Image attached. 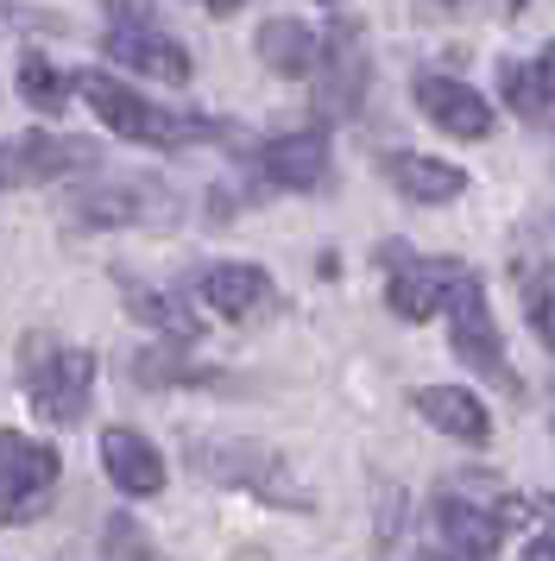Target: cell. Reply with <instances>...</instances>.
Segmentation results:
<instances>
[{
	"label": "cell",
	"mask_w": 555,
	"mask_h": 561,
	"mask_svg": "<svg viewBox=\"0 0 555 561\" xmlns=\"http://www.w3.org/2000/svg\"><path fill=\"white\" fill-rule=\"evenodd\" d=\"M82 102L101 114V127L121 133V139H139V146H190V139H208L215 121H190V114H165V107L139 102L126 82L114 77H82Z\"/></svg>",
	"instance_id": "cell-1"
},
{
	"label": "cell",
	"mask_w": 555,
	"mask_h": 561,
	"mask_svg": "<svg viewBox=\"0 0 555 561\" xmlns=\"http://www.w3.org/2000/svg\"><path fill=\"white\" fill-rule=\"evenodd\" d=\"M449 309H454V354L474 366L479 379H492L499 391H518V373L505 366V341H499V322L486 309V284L461 265V278L449 290Z\"/></svg>",
	"instance_id": "cell-2"
},
{
	"label": "cell",
	"mask_w": 555,
	"mask_h": 561,
	"mask_svg": "<svg viewBox=\"0 0 555 561\" xmlns=\"http://www.w3.org/2000/svg\"><path fill=\"white\" fill-rule=\"evenodd\" d=\"M57 448L25 442V435H0V524H32L57 492Z\"/></svg>",
	"instance_id": "cell-3"
},
{
	"label": "cell",
	"mask_w": 555,
	"mask_h": 561,
	"mask_svg": "<svg viewBox=\"0 0 555 561\" xmlns=\"http://www.w3.org/2000/svg\"><path fill=\"white\" fill-rule=\"evenodd\" d=\"M82 164H101V146L64 139V133H13V139H0V190L50 183L64 171H82Z\"/></svg>",
	"instance_id": "cell-4"
},
{
	"label": "cell",
	"mask_w": 555,
	"mask_h": 561,
	"mask_svg": "<svg viewBox=\"0 0 555 561\" xmlns=\"http://www.w3.org/2000/svg\"><path fill=\"white\" fill-rule=\"evenodd\" d=\"M89 391H95V359L82 354V347H64V354H50L32 373V404L57 430H70V423L89 416Z\"/></svg>",
	"instance_id": "cell-5"
},
{
	"label": "cell",
	"mask_w": 555,
	"mask_h": 561,
	"mask_svg": "<svg viewBox=\"0 0 555 561\" xmlns=\"http://www.w3.org/2000/svg\"><path fill=\"white\" fill-rule=\"evenodd\" d=\"M410 95H417V107H423L442 133H454V139H486V133H492V107H486V95H474L467 82L417 77L410 82Z\"/></svg>",
	"instance_id": "cell-6"
},
{
	"label": "cell",
	"mask_w": 555,
	"mask_h": 561,
	"mask_svg": "<svg viewBox=\"0 0 555 561\" xmlns=\"http://www.w3.org/2000/svg\"><path fill=\"white\" fill-rule=\"evenodd\" d=\"M454 278H461L454 259H417V265H398L392 284H385V304H392V316H404V322H423V316L442 309V297L454 290Z\"/></svg>",
	"instance_id": "cell-7"
},
{
	"label": "cell",
	"mask_w": 555,
	"mask_h": 561,
	"mask_svg": "<svg viewBox=\"0 0 555 561\" xmlns=\"http://www.w3.org/2000/svg\"><path fill=\"white\" fill-rule=\"evenodd\" d=\"M101 51L126 64V70H139V77H158V82H190V51L171 45V38H158L146 26H121L101 38Z\"/></svg>",
	"instance_id": "cell-8"
},
{
	"label": "cell",
	"mask_w": 555,
	"mask_h": 561,
	"mask_svg": "<svg viewBox=\"0 0 555 561\" xmlns=\"http://www.w3.org/2000/svg\"><path fill=\"white\" fill-rule=\"evenodd\" d=\"M101 460H107V480L121 492H133V499L165 492V460H158V448L139 430H107L101 435Z\"/></svg>",
	"instance_id": "cell-9"
},
{
	"label": "cell",
	"mask_w": 555,
	"mask_h": 561,
	"mask_svg": "<svg viewBox=\"0 0 555 561\" xmlns=\"http://www.w3.org/2000/svg\"><path fill=\"white\" fill-rule=\"evenodd\" d=\"M417 416H429L442 435H454V442H492V416H486V404H479L474 391H461V385H423L417 391Z\"/></svg>",
	"instance_id": "cell-10"
},
{
	"label": "cell",
	"mask_w": 555,
	"mask_h": 561,
	"mask_svg": "<svg viewBox=\"0 0 555 561\" xmlns=\"http://www.w3.org/2000/svg\"><path fill=\"white\" fill-rule=\"evenodd\" d=\"M322 171H328L322 133H291V139H272V146L259 152V178L284 183V190H309V183H322Z\"/></svg>",
	"instance_id": "cell-11"
},
{
	"label": "cell",
	"mask_w": 555,
	"mask_h": 561,
	"mask_svg": "<svg viewBox=\"0 0 555 561\" xmlns=\"http://www.w3.org/2000/svg\"><path fill=\"white\" fill-rule=\"evenodd\" d=\"M272 297V278L259 272V265H215V272H202V304L215 309V316H227V322H240V316H252V309Z\"/></svg>",
	"instance_id": "cell-12"
},
{
	"label": "cell",
	"mask_w": 555,
	"mask_h": 561,
	"mask_svg": "<svg viewBox=\"0 0 555 561\" xmlns=\"http://www.w3.org/2000/svg\"><path fill=\"white\" fill-rule=\"evenodd\" d=\"M385 178L398 183L410 203H454L467 190V171L461 164H442V158H423V152H398L385 164Z\"/></svg>",
	"instance_id": "cell-13"
},
{
	"label": "cell",
	"mask_w": 555,
	"mask_h": 561,
	"mask_svg": "<svg viewBox=\"0 0 555 561\" xmlns=\"http://www.w3.org/2000/svg\"><path fill=\"white\" fill-rule=\"evenodd\" d=\"M316 77H328V107L341 114L353 107V95L366 89V64H360V38L348 26L328 32V45H316Z\"/></svg>",
	"instance_id": "cell-14"
},
{
	"label": "cell",
	"mask_w": 555,
	"mask_h": 561,
	"mask_svg": "<svg viewBox=\"0 0 555 561\" xmlns=\"http://www.w3.org/2000/svg\"><path fill=\"white\" fill-rule=\"evenodd\" d=\"M435 524L449 536V549H461V556H492L505 536V517H492V511H479V505H461V499H442Z\"/></svg>",
	"instance_id": "cell-15"
},
{
	"label": "cell",
	"mask_w": 555,
	"mask_h": 561,
	"mask_svg": "<svg viewBox=\"0 0 555 561\" xmlns=\"http://www.w3.org/2000/svg\"><path fill=\"white\" fill-rule=\"evenodd\" d=\"M259 57L272 64L278 77H309L316 70V32L303 26V20H272V26L259 32Z\"/></svg>",
	"instance_id": "cell-16"
},
{
	"label": "cell",
	"mask_w": 555,
	"mask_h": 561,
	"mask_svg": "<svg viewBox=\"0 0 555 561\" xmlns=\"http://www.w3.org/2000/svg\"><path fill=\"white\" fill-rule=\"evenodd\" d=\"M20 95L38 107V114H64V102L76 95V82L64 77L57 64H45V57H25L20 64Z\"/></svg>",
	"instance_id": "cell-17"
},
{
	"label": "cell",
	"mask_w": 555,
	"mask_h": 561,
	"mask_svg": "<svg viewBox=\"0 0 555 561\" xmlns=\"http://www.w3.org/2000/svg\"><path fill=\"white\" fill-rule=\"evenodd\" d=\"M139 215V190H95V196H76V221L89 228H121Z\"/></svg>",
	"instance_id": "cell-18"
},
{
	"label": "cell",
	"mask_w": 555,
	"mask_h": 561,
	"mask_svg": "<svg viewBox=\"0 0 555 561\" xmlns=\"http://www.w3.org/2000/svg\"><path fill=\"white\" fill-rule=\"evenodd\" d=\"M499 95L518 107V114H543V102H550L543 82H536V64H505L499 70Z\"/></svg>",
	"instance_id": "cell-19"
},
{
	"label": "cell",
	"mask_w": 555,
	"mask_h": 561,
	"mask_svg": "<svg viewBox=\"0 0 555 561\" xmlns=\"http://www.w3.org/2000/svg\"><path fill=\"white\" fill-rule=\"evenodd\" d=\"M107 549H121V556H139V549H146V536L126 530V524H114V530H107Z\"/></svg>",
	"instance_id": "cell-20"
},
{
	"label": "cell",
	"mask_w": 555,
	"mask_h": 561,
	"mask_svg": "<svg viewBox=\"0 0 555 561\" xmlns=\"http://www.w3.org/2000/svg\"><path fill=\"white\" fill-rule=\"evenodd\" d=\"M536 82H543V95H555V45L543 51V64H536Z\"/></svg>",
	"instance_id": "cell-21"
},
{
	"label": "cell",
	"mask_w": 555,
	"mask_h": 561,
	"mask_svg": "<svg viewBox=\"0 0 555 561\" xmlns=\"http://www.w3.org/2000/svg\"><path fill=\"white\" fill-rule=\"evenodd\" d=\"M208 13H234V7H247V0H202Z\"/></svg>",
	"instance_id": "cell-22"
},
{
	"label": "cell",
	"mask_w": 555,
	"mask_h": 561,
	"mask_svg": "<svg viewBox=\"0 0 555 561\" xmlns=\"http://www.w3.org/2000/svg\"><path fill=\"white\" fill-rule=\"evenodd\" d=\"M530 556H555V536H536V542H530Z\"/></svg>",
	"instance_id": "cell-23"
},
{
	"label": "cell",
	"mask_w": 555,
	"mask_h": 561,
	"mask_svg": "<svg viewBox=\"0 0 555 561\" xmlns=\"http://www.w3.org/2000/svg\"><path fill=\"white\" fill-rule=\"evenodd\" d=\"M499 7H505V13H518V7H530V0H499Z\"/></svg>",
	"instance_id": "cell-24"
}]
</instances>
